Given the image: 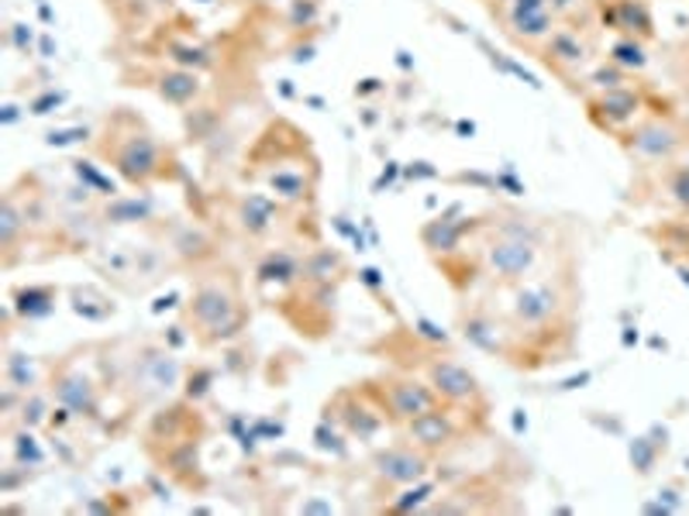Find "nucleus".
Wrapping results in <instances>:
<instances>
[{"instance_id":"17","label":"nucleus","mask_w":689,"mask_h":516,"mask_svg":"<svg viewBox=\"0 0 689 516\" xmlns=\"http://www.w3.org/2000/svg\"><path fill=\"white\" fill-rule=\"evenodd\" d=\"M160 96L173 107H186L191 101L200 96V76L194 70H183V66H173L166 73H160V83H155Z\"/></svg>"},{"instance_id":"20","label":"nucleus","mask_w":689,"mask_h":516,"mask_svg":"<svg viewBox=\"0 0 689 516\" xmlns=\"http://www.w3.org/2000/svg\"><path fill=\"white\" fill-rule=\"evenodd\" d=\"M152 217V200L148 197H111L104 207L107 224H142Z\"/></svg>"},{"instance_id":"13","label":"nucleus","mask_w":689,"mask_h":516,"mask_svg":"<svg viewBox=\"0 0 689 516\" xmlns=\"http://www.w3.org/2000/svg\"><path fill=\"white\" fill-rule=\"evenodd\" d=\"M483 217H462V220H449V217H434L421 228V245L431 251V255H455L462 251V241L465 235H476L480 231Z\"/></svg>"},{"instance_id":"3","label":"nucleus","mask_w":689,"mask_h":516,"mask_svg":"<svg viewBox=\"0 0 689 516\" xmlns=\"http://www.w3.org/2000/svg\"><path fill=\"white\" fill-rule=\"evenodd\" d=\"M542 235L531 220L511 217V220H493L480 228V269L486 279L496 282V289H511L524 282L538 262Z\"/></svg>"},{"instance_id":"6","label":"nucleus","mask_w":689,"mask_h":516,"mask_svg":"<svg viewBox=\"0 0 689 516\" xmlns=\"http://www.w3.org/2000/svg\"><path fill=\"white\" fill-rule=\"evenodd\" d=\"M424 382L434 390V396L442 400L445 406H455L462 413H480L486 396H483V385L480 379L469 372L462 362L455 359H431L424 365Z\"/></svg>"},{"instance_id":"12","label":"nucleus","mask_w":689,"mask_h":516,"mask_svg":"<svg viewBox=\"0 0 689 516\" xmlns=\"http://www.w3.org/2000/svg\"><path fill=\"white\" fill-rule=\"evenodd\" d=\"M641 111V93L631 86H614V90H600L589 101V117L597 121L607 132H617L624 124H635Z\"/></svg>"},{"instance_id":"18","label":"nucleus","mask_w":689,"mask_h":516,"mask_svg":"<svg viewBox=\"0 0 689 516\" xmlns=\"http://www.w3.org/2000/svg\"><path fill=\"white\" fill-rule=\"evenodd\" d=\"M504 31L517 45H542L555 31V11L545 8V11H535V14H524L517 21H507Z\"/></svg>"},{"instance_id":"22","label":"nucleus","mask_w":689,"mask_h":516,"mask_svg":"<svg viewBox=\"0 0 689 516\" xmlns=\"http://www.w3.org/2000/svg\"><path fill=\"white\" fill-rule=\"evenodd\" d=\"M4 375H8V385H11V390H21V393H31V390H35V385H39L35 362H31L28 354H8Z\"/></svg>"},{"instance_id":"2","label":"nucleus","mask_w":689,"mask_h":516,"mask_svg":"<svg viewBox=\"0 0 689 516\" xmlns=\"http://www.w3.org/2000/svg\"><path fill=\"white\" fill-rule=\"evenodd\" d=\"M186 324L204 348L228 344L245 331L248 307L235 269H210L194 279L191 300H186Z\"/></svg>"},{"instance_id":"14","label":"nucleus","mask_w":689,"mask_h":516,"mask_svg":"<svg viewBox=\"0 0 689 516\" xmlns=\"http://www.w3.org/2000/svg\"><path fill=\"white\" fill-rule=\"evenodd\" d=\"M304 276V255L290 251V248H269L259 266H256V282L266 289V286H276L279 293H287L294 289Z\"/></svg>"},{"instance_id":"10","label":"nucleus","mask_w":689,"mask_h":516,"mask_svg":"<svg viewBox=\"0 0 689 516\" xmlns=\"http://www.w3.org/2000/svg\"><path fill=\"white\" fill-rule=\"evenodd\" d=\"M52 396L62 410H70L73 416H93L97 413V382L90 379L76 362H62L59 372L52 375Z\"/></svg>"},{"instance_id":"19","label":"nucleus","mask_w":689,"mask_h":516,"mask_svg":"<svg viewBox=\"0 0 689 516\" xmlns=\"http://www.w3.org/2000/svg\"><path fill=\"white\" fill-rule=\"evenodd\" d=\"M304 279L310 282H341L344 279V258L335 248H315L304 255Z\"/></svg>"},{"instance_id":"26","label":"nucleus","mask_w":689,"mask_h":516,"mask_svg":"<svg viewBox=\"0 0 689 516\" xmlns=\"http://www.w3.org/2000/svg\"><path fill=\"white\" fill-rule=\"evenodd\" d=\"M152 4H160V8H169V4H176V0H152Z\"/></svg>"},{"instance_id":"9","label":"nucleus","mask_w":689,"mask_h":516,"mask_svg":"<svg viewBox=\"0 0 689 516\" xmlns=\"http://www.w3.org/2000/svg\"><path fill=\"white\" fill-rule=\"evenodd\" d=\"M452 413H455V406H445V403L424 410L421 416L403 424L407 441H414L421 451H428V455H434V458L445 455V451H452L459 441V424Z\"/></svg>"},{"instance_id":"1","label":"nucleus","mask_w":689,"mask_h":516,"mask_svg":"<svg viewBox=\"0 0 689 516\" xmlns=\"http://www.w3.org/2000/svg\"><path fill=\"white\" fill-rule=\"evenodd\" d=\"M97 155L124 183L138 189H148L152 183L169 179L176 166L169 145L155 138L145 117L128 107H117L107 114L104 132L97 135Z\"/></svg>"},{"instance_id":"23","label":"nucleus","mask_w":689,"mask_h":516,"mask_svg":"<svg viewBox=\"0 0 689 516\" xmlns=\"http://www.w3.org/2000/svg\"><path fill=\"white\" fill-rule=\"evenodd\" d=\"M610 62H614V66H624V70H641L645 62H648V55H645L641 42H635V39L624 35L620 42H614V49H610Z\"/></svg>"},{"instance_id":"5","label":"nucleus","mask_w":689,"mask_h":516,"mask_svg":"<svg viewBox=\"0 0 689 516\" xmlns=\"http://www.w3.org/2000/svg\"><path fill=\"white\" fill-rule=\"evenodd\" d=\"M369 390L376 393V400H380V406L387 410L390 424H407V421H414V416H421L424 410L442 403L434 396L431 385L424 379L411 375V372H387L380 379H372Z\"/></svg>"},{"instance_id":"16","label":"nucleus","mask_w":689,"mask_h":516,"mask_svg":"<svg viewBox=\"0 0 689 516\" xmlns=\"http://www.w3.org/2000/svg\"><path fill=\"white\" fill-rule=\"evenodd\" d=\"M604 21L628 39H651V14L645 0H610V8H604Z\"/></svg>"},{"instance_id":"8","label":"nucleus","mask_w":689,"mask_h":516,"mask_svg":"<svg viewBox=\"0 0 689 516\" xmlns=\"http://www.w3.org/2000/svg\"><path fill=\"white\" fill-rule=\"evenodd\" d=\"M431 462L434 455L421 451L414 441H407V444H390L383 451H376L372 472L383 482H390V486H414V482H421L431 472Z\"/></svg>"},{"instance_id":"15","label":"nucleus","mask_w":689,"mask_h":516,"mask_svg":"<svg viewBox=\"0 0 689 516\" xmlns=\"http://www.w3.org/2000/svg\"><path fill=\"white\" fill-rule=\"evenodd\" d=\"M276 217H279V200L266 197V193H245L235 207V220L248 238L269 235L276 228Z\"/></svg>"},{"instance_id":"11","label":"nucleus","mask_w":689,"mask_h":516,"mask_svg":"<svg viewBox=\"0 0 689 516\" xmlns=\"http://www.w3.org/2000/svg\"><path fill=\"white\" fill-rule=\"evenodd\" d=\"M538 55L545 59V66L555 70L558 76H573L589 62V45L579 39V31L573 28H555L552 35L538 45Z\"/></svg>"},{"instance_id":"27","label":"nucleus","mask_w":689,"mask_h":516,"mask_svg":"<svg viewBox=\"0 0 689 516\" xmlns=\"http://www.w3.org/2000/svg\"><path fill=\"white\" fill-rule=\"evenodd\" d=\"M483 4H486L490 11H496V8H500V0H483Z\"/></svg>"},{"instance_id":"7","label":"nucleus","mask_w":689,"mask_h":516,"mask_svg":"<svg viewBox=\"0 0 689 516\" xmlns=\"http://www.w3.org/2000/svg\"><path fill=\"white\" fill-rule=\"evenodd\" d=\"M686 132L682 124H676L672 117H648L641 124H635L628 135H624V145H628V152L635 158H641V163H672V158L686 148Z\"/></svg>"},{"instance_id":"25","label":"nucleus","mask_w":689,"mask_h":516,"mask_svg":"<svg viewBox=\"0 0 689 516\" xmlns=\"http://www.w3.org/2000/svg\"><path fill=\"white\" fill-rule=\"evenodd\" d=\"M666 193L679 210H689V166H676L666 179Z\"/></svg>"},{"instance_id":"24","label":"nucleus","mask_w":689,"mask_h":516,"mask_svg":"<svg viewBox=\"0 0 689 516\" xmlns=\"http://www.w3.org/2000/svg\"><path fill=\"white\" fill-rule=\"evenodd\" d=\"M548 8V0H500V8L493 11L500 21H517L524 14H535V11H545Z\"/></svg>"},{"instance_id":"21","label":"nucleus","mask_w":689,"mask_h":516,"mask_svg":"<svg viewBox=\"0 0 689 516\" xmlns=\"http://www.w3.org/2000/svg\"><path fill=\"white\" fill-rule=\"evenodd\" d=\"M14 307L28 320L49 317L55 310V289L52 286H24V289H18V293H14Z\"/></svg>"},{"instance_id":"4","label":"nucleus","mask_w":689,"mask_h":516,"mask_svg":"<svg viewBox=\"0 0 689 516\" xmlns=\"http://www.w3.org/2000/svg\"><path fill=\"white\" fill-rule=\"evenodd\" d=\"M507 293H511V303L504 310V320H507L511 338H514V362L521 365L524 334L538 338L545 331H562L566 313H569V297H566V286H562L558 276L524 279V282L511 286Z\"/></svg>"}]
</instances>
